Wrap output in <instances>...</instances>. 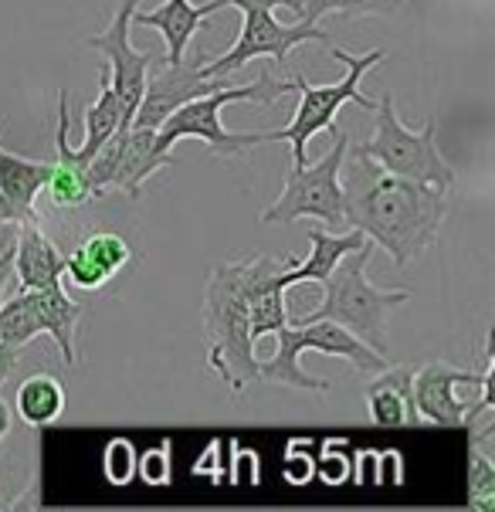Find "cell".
Here are the masks:
<instances>
[{
    "label": "cell",
    "mask_w": 495,
    "mask_h": 512,
    "mask_svg": "<svg viewBox=\"0 0 495 512\" xmlns=\"http://www.w3.org/2000/svg\"><path fill=\"white\" fill-rule=\"evenodd\" d=\"M340 184L343 224L384 248L397 268H407L438 241L448 218L445 187L387 173L356 150H346Z\"/></svg>",
    "instance_id": "1"
},
{
    "label": "cell",
    "mask_w": 495,
    "mask_h": 512,
    "mask_svg": "<svg viewBox=\"0 0 495 512\" xmlns=\"http://www.w3.org/2000/svg\"><path fill=\"white\" fill-rule=\"evenodd\" d=\"M295 255H251L241 262H221L211 268V279L204 289V336H207V367L241 394L258 380L255 343L248 336V299L258 285L279 279Z\"/></svg>",
    "instance_id": "2"
},
{
    "label": "cell",
    "mask_w": 495,
    "mask_h": 512,
    "mask_svg": "<svg viewBox=\"0 0 495 512\" xmlns=\"http://www.w3.org/2000/svg\"><path fill=\"white\" fill-rule=\"evenodd\" d=\"M377 245L363 241L360 248L346 251L340 265L326 275L323 282V302L312 312H302L299 319L289 323H316V319H333L343 329H350L356 340H363L370 350H377L380 357H387V323L394 316V309H401L411 292L407 289H377L367 279V265L373 258Z\"/></svg>",
    "instance_id": "3"
},
{
    "label": "cell",
    "mask_w": 495,
    "mask_h": 512,
    "mask_svg": "<svg viewBox=\"0 0 495 512\" xmlns=\"http://www.w3.org/2000/svg\"><path fill=\"white\" fill-rule=\"evenodd\" d=\"M292 92V82H282L275 68L268 65L251 85H224L211 95L190 99L180 109H173L160 126H156V150L173 153L180 140H201L221 156H241L251 146H262V133H231L221 123V109L231 102H255V106H272L282 95Z\"/></svg>",
    "instance_id": "4"
},
{
    "label": "cell",
    "mask_w": 495,
    "mask_h": 512,
    "mask_svg": "<svg viewBox=\"0 0 495 512\" xmlns=\"http://www.w3.org/2000/svg\"><path fill=\"white\" fill-rule=\"evenodd\" d=\"M329 55L336 62L346 65V75L333 85H312L306 75H292V92H299V106H295V116L289 126L282 129H268L262 133V143H292V167H302L309 163V140L316 133H336V116L346 102H356L360 109L373 112L377 99L360 89L363 75L370 72L373 65H380L387 58L384 48L363 51V55H350L346 48L329 45Z\"/></svg>",
    "instance_id": "5"
},
{
    "label": "cell",
    "mask_w": 495,
    "mask_h": 512,
    "mask_svg": "<svg viewBox=\"0 0 495 512\" xmlns=\"http://www.w3.org/2000/svg\"><path fill=\"white\" fill-rule=\"evenodd\" d=\"M275 357L258 363V380L265 384H282L306 390V394H326L329 384L326 380L309 377L299 367L302 353H326V357H340L346 363H353L360 373H380L387 367V357H380L377 350H370L363 340H356L350 329H343L333 319H316V323H285L275 333Z\"/></svg>",
    "instance_id": "6"
},
{
    "label": "cell",
    "mask_w": 495,
    "mask_h": 512,
    "mask_svg": "<svg viewBox=\"0 0 495 512\" xmlns=\"http://www.w3.org/2000/svg\"><path fill=\"white\" fill-rule=\"evenodd\" d=\"M356 153L370 156L377 167L397 173V177H411L421 180V184H434L445 190L455 187V170L438 153V126H434V116L424 119L421 129L404 126L390 92L380 95L377 106H373V140L356 146Z\"/></svg>",
    "instance_id": "7"
},
{
    "label": "cell",
    "mask_w": 495,
    "mask_h": 512,
    "mask_svg": "<svg viewBox=\"0 0 495 512\" xmlns=\"http://www.w3.org/2000/svg\"><path fill=\"white\" fill-rule=\"evenodd\" d=\"M336 143L319 163H302V167L285 170V187L279 201H272L262 211L265 224H292L302 218L323 221L329 231L343 228V184L340 170L350 150V136L336 126Z\"/></svg>",
    "instance_id": "8"
},
{
    "label": "cell",
    "mask_w": 495,
    "mask_h": 512,
    "mask_svg": "<svg viewBox=\"0 0 495 512\" xmlns=\"http://www.w3.org/2000/svg\"><path fill=\"white\" fill-rule=\"evenodd\" d=\"M241 14H245V21H241V34L234 38V45L224 55L211 58V62H201L204 78H231L248 62H255V58H268L272 65H285V58L299 45H306V41H319L326 48L333 45V34L323 24H309V21L282 24L275 21L272 11H255V7Z\"/></svg>",
    "instance_id": "9"
},
{
    "label": "cell",
    "mask_w": 495,
    "mask_h": 512,
    "mask_svg": "<svg viewBox=\"0 0 495 512\" xmlns=\"http://www.w3.org/2000/svg\"><path fill=\"white\" fill-rule=\"evenodd\" d=\"M156 129L126 126L109 136V143L89 160L85 180H89L92 197H102L109 190H123L126 197H140L143 184L156 170L173 167V153L156 150Z\"/></svg>",
    "instance_id": "10"
},
{
    "label": "cell",
    "mask_w": 495,
    "mask_h": 512,
    "mask_svg": "<svg viewBox=\"0 0 495 512\" xmlns=\"http://www.w3.org/2000/svg\"><path fill=\"white\" fill-rule=\"evenodd\" d=\"M143 0H119L116 11H112L106 31L92 34L85 38V48L99 51L106 58V72H109V82L112 89L119 92L123 106L129 112V123L136 116V106L143 99V89H146V78H150V62L153 58L146 51H136L133 41H129V31H133V11L140 7Z\"/></svg>",
    "instance_id": "11"
},
{
    "label": "cell",
    "mask_w": 495,
    "mask_h": 512,
    "mask_svg": "<svg viewBox=\"0 0 495 512\" xmlns=\"http://www.w3.org/2000/svg\"><path fill=\"white\" fill-rule=\"evenodd\" d=\"M462 387H492V353L485 357V370H462L451 363H424L414 370V404H418L421 421L438 424V428H468V411L472 401H465Z\"/></svg>",
    "instance_id": "12"
},
{
    "label": "cell",
    "mask_w": 495,
    "mask_h": 512,
    "mask_svg": "<svg viewBox=\"0 0 495 512\" xmlns=\"http://www.w3.org/2000/svg\"><path fill=\"white\" fill-rule=\"evenodd\" d=\"M201 62H180V65H167L160 75L146 78V89H143V99L136 106V116L129 126H143V129H156L163 119L170 116L173 109H180L184 102L190 99H201V95H211L224 85H231L228 78H204L201 75Z\"/></svg>",
    "instance_id": "13"
},
{
    "label": "cell",
    "mask_w": 495,
    "mask_h": 512,
    "mask_svg": "<svg viewBox=\"0 0 495 512\" xmlns=\"http://www.w3.org/2000/svg\"><path fill=\"white\" fill-rule=\"evenodd\" d=\"M126 126H129V112L123 106V99H119V92L112 89L109 72L102 68V72H99V99H95L89 106V112H85V140H82V146L68 143V92L62 89V95H58L55 150L68 153L72 160L82 163V167H89V160L109 143V136L116 133V129H126Z\"/></svg>",
    "instance_id": "14"
},
{
    "label": "cell",
    "mask_w": 495,
    "mask_h": 512,
    "mask_svg": "<svg viewBox=\"0 0 495 512\" xmlns=\"http://www.w3.org/2000/svg\"><path fill=\"white\" fill-rule=\"evenodd\" d=\"M133 262V248L116 231H92L65 255V279L82 292H99Z\"/></svg>",
    "instance_id": "15"
},
{
    "label": "cell",
    "mask_w": 495,
    "mask_h": 512,
    "mask_svg": "<svg viewBox=\"0 0 495 512\" xmlns=\"http://www.w3.org/2000/svg\"><path fill=\"white\" fill-rule=\"evenodd\" d=\"M221 0H207V4H190V0H163L156 11H133V28H153L167 41V65H180L187 58L190 38L207 28V17L221 11Z\"/></svg>",
    "instance_id": "16"
},
{
    "label": "cell",
    "mask_w": 495,
    "mask_h": 512,
    "mask_svg": "<svg viewBox=\"0 0 495 512\" xmlns=\"http://www.w3.org/2000/svg\"><path fill=\"white\" fill-rule=\"evenodd\" d=\"M14 279L17 289H55L65 282V255L51 245L38 218L17 224L14 241Z\"/></svg>",
    "instance_id": "17"
},
{
    "label": "cell",
    "mask_w": 495,
    "mask_h": 512,
    "mask_svg": "<svg viewBox=\"0 0 495 512\" xmlns=\"http://www.w3.org/2000/svg\"><path fill=\"white\" fill-rule=\"evenodd\" d=\"M367 414L377 428H418L421 414L414 404V367H387L367 384Z\"/></svg>",
    "instance_id": "18"
},
{
    "label": "cell",
    "mask_w": 495,
    "mask_h": 512,
    "mask_svg": "<svg viewBox=\"0 0 495 512\" xmlns=\"http://www.w3.org/2000/svg\"><path fill=\"white\" fill-rule=\"evenodd\" d=\"M363 234L350 228V231H323V228H309V245H312V255L309 258H299L295 265H289L282 272V285L289 289V285H299V282H312L319 285L326 279L329 272H333L336 265H340V258L346 251L360 248L363 245Z\"/></svg>",
    "instance_id": "19"
},
{
    "label": "cell",
    "mask_w": 495,
    "mask_h": 512,
    "mask_svg": "<svg viewBox=\"0 0 495 512\" xmlns=\"http://www.w3.org/2000/svg\"><path fill=\"white\" fill-rule=\"evenodd\" d=\"M28 292H31L34 309H38L41 329L58 343L62 360L68 367H75L78 363L75 333H78V323H82V306H78L62 285H55V289H28Z\"/></svg>",
    "instance_id": "20"
},
{
    "label": "cell",
    "mask_w": 495,
    "mask_h": 512,
    "mask_svg": "<svg viewBox=\"0 0 495 512\" xmlns=\"http://www.w3.org/2000/svg\"><path fill=\"white\" fill-rule=\"evenodd\" d=\"M48 170L51 163L45 160H24V156L0 150V194L14 207L17 224L34 218V201L48 184Z\"/></svg>",
    "instance_id": "21"
},
{
    "label": "cell",
    "mask_w": 495,
    "mask_h": 512,
    "mask_svg": "<svg viewBox=\"0 0 495 512\" xmlns=\"http://www.w3.org/2000/svg\"><path fill=\"white\" fill-rule=\"evenodd\" d=\"M17 414L31 428H48L65 411V384L51 373H34L17 387Z\"/></svg>",
    "instance_id": "22"
},
{
    "label": "cell",
    "mask_w": 495,
    "mask_h": 512,
    "mask_svg": "<svg viewBox=\"0 0 495 512\" xmlns=\"http://www.w3.org/2000/svg\"><path fill=\"white\" fill-rule=\"evenodd\" d=\"M41 319H38V309L31 302V292L28 289H17L14 295H7L0 302V343L11 346L14 353H21L34 336H41Z\"/></svg>",
    "instance_id": "23"
},
{
    "label": "cell",
    "mask_w": 495,
    "mask_h": 512,
    "mask_svg": "<svg viewBox=\"0 0 495 512\" xmlns=\"http://www.w3.org/2000/svg\"><path fill=\"white\" fill-rule=\"evenodd\" d=\"M285 323H289V312H285V285H282V275H279V279L258 285L248 299V336H251V343H258L262 336H275Z\"/></svg>",
    "instance_id": "24"
},
{
    "label": "cell",
    "mask_w": 495,
    "mask_h": 512,
    "mask_svg": "<svg viewBox=\"0 0 495 512\" xmlns=\"http://www.w3.org/2000/svg\"><path fill=\"white\" fill-rule=\"evenodd\" d=\"M45 190H48L51 204L62 207V211H75V207L92 201L89 180H85V167L78 160H72L68 153H58L55 160H51Z\"/></svg>",
    "instance_id": "25"
},
{
    "label": "cell",
    "mask_w": 495,
    "mask_h": 512,
    "mask_svg": "<svg viewBox=\"0 0 495 512\" xmlns=\"http://www.w3.org/2000/svg\"><path fill=\"white\" fill-rule=\"evenodd\" d=\"M468 502L472 509L489 512L495 506V465L485 448V438L472 441V458H468Z\"/></svg>",
    "instance_id": "26"
},
{
    "label": "cell",
    "mask_w": 495,
    "mask_h": 512,
    "mask_svg": "<svg viewBox=\"0 0 495 512\" xmlns=\"http://www.w3.org/2000/svg\"><path fill=\"white\" fill-rule=\"evenodd\" d=\"M401 0H302L299 21L323 24L326 14H394Z\"/></svg>",
    "instance_id": "27"
},
{
    "label": "cell",
    "mask_w": 495,
    "mask_h": 512,
    "mask_svg": "<svg viewBox=\"0 0 495 512\" xmlns=\"http://www.w3.org/2000/svg\"><path fill=\"white\" fill-rule=\"evenodd\" d=\"M136 458L140 451L129 438H112L106 451H102V472L112 485H129L136 479Z\"/></svg>",
    "instance_id": "28"
},
{
    "label": "cell",
    "mask_w": 495,
    "mask_h": 512,
    "mask_svg": "<svg viewBox=\"0 0 495 512\" xmlns=\"http://www.w3.org/2000/svg\"><path fill=\"white\" fill-rule=\"evenodd\" d=\"M136 475L146 485H167L173 479V458H170V441H160V445L146 448L140 458H136Z\"/></svg>",
    "instance_id": "29"
},
{
    "label": "cell",
    "mask_w": 495,
    "mask_h": 512,
    "mask_svg": "<svg viewBox=\"0 0 495 512\" xmlns=\"http://www.w3.org/2000/svg\"><path fill=\"white\" fill-rule=\"evenodd\" d=\"M350 472H353V462L343 451H323V455L316 458V475L326 485H343L350 479Z\"/></svg>",
    "instance_id": "30"
},
{
    "label": "cell",
    "mask_w": 495,
    "mask_h": 512,
    "mask_svg": "<svg viewBox=\"0 0 495 512\" xmlns=\"http://www.w3.org/2000/svg\"><path fill=\"white\" fill-rule=\"evenodd\" d=\"M282 472H285V479H289L292 485H306L312 475H316V458L309 455H299L295 451V445L289 448V455H285V465H282Z\"/></svg>",
    "instance_id": "31"
},
{
    "label": "cell",
    "mask_w": 495,
    "mask_h": 512,
    "mask_svg": "<svg viewBox=\"0 0 495 512\" xmlns=\"http://www.w3.org/2000/svg\"><path fill=\"white\" fill-rule=\"evenodd\" d=\"M224 7H238V11H275V7H289V11L302 14V0H221Z\"/></svg>",
    "instance_id": "32"
},
{
    "label": "cell",
    "mask_w": 495,
    "mask_h": 512,
    "mask_svg": "<svg viewBox=\"0 0 495 512\" xmlns=\"http://www.w3.org/2000/svg\"><path fill=\"white\" fill-rule=\"evenodd\" d=\"M14 241H17V224L0 221V265L14 262Z\"/></svg>",
    "instance_id": "33"
},
{
    "label": "cell",
    "mask_w": 495,
    "mask_h": 512,
    "mask_svg": "<svg viewBox=\"0 0 495 512\" xmlns=\"http://www.w3.org/2000/svg\"><path fill=\"white\" fill-rule=\"evenodd\" d=\"M14 363H17V353L11 350V346L0 343V384L14 373Z\"/></svg>",
    "instance_id": "34"
},
{
    "label": "cell",
    "mask_w": 495,
    "mask_h": 512,
    "mask_svg": "<svg viewBox=\"0 0 495 512\" xmlns=\"http://www.w3.org/2000/svg\"><path fill=\"white\" fill-rule=\"evenodd\" d=\"M7 431H11V407L0 397V438H7Z\"/></svg>",
    "instance_id": "35"
},
{
    "label": "cell",
    "mask_w": 495,
    "mask_h": 512,
    "mask_svg": "<svg viewBox=\"0 0 495 512\" xmlns=\"http://www.w3.org/2000/svg\"><path fill=\"white\" fill-rule=\"evenodd\" d=\"M0 221H14L17 224V214H14V207L7 204V197L0 194Z\"/></svg>",
    "instance_id": "36"
}]
</instances>
